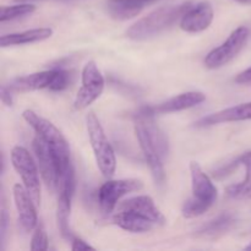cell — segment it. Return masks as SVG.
I'll return each mask as SVG.
<instances>
[{
	"label": "cell",
	"mask_w": 251,
	"mask_h": 251,
	"mask_svg": "<svg viewBox=\"0 0 251 251\" xmlns=\"http://www.w3.org/2000/svg\"><path fill=\"white\" fill-rule=\"evenodd\" d=\"M134 129L140 149L151 169L156 185L162 186L166 181L164 161L169 152L168 137L157 125L154 114L146 107L139 110L134 118Z\"/></svg>",
	"instance_id": "6da1fadb"
},
{
	"label": "cell",
	"mask_w": 251,
	"mask_h": 251,
	"mask_svg": "<svg viewBox=\"0 0 251 251\" xmlns=\"http://www.w3.org/2000/svg\"><path fill=\"white\" fill-rule=\"evenodd\" d=\"M113 222L131 233H146L166 225V217L149 195L127 199L118 205Z\"/></svg>",
	"instance_id": "7a4b0ae2"
},
{
	"label": "cell",
	"mask_w": 251,
	"mask_h": 251,
	"mask_svg": "<svg viewBox=\"0 0 251 251\" xmlns=\"http://www.w3.org/2000/svg\"><path fill=\"white\" fill-rule=\"evenodd\" d=\"M191 5L190 1H184L181 4L158 7L130 26L126 31V37L132 41H146L158 36L171 28L176 21H180Z\"/></svg>",
	"instance_id": "3957f363"
},
{
	"label": "cell",
	"mask_w": 251,
	"mask_h": 251,
	"mask_svg": "<svg viewBox=\"0 0 251 251\" xmlns=\"http://www.w3.org/2000/svg\"><path fill=\"white\" fill-rule=\"evenodd\" d=\"M190 174L193 195L184 202L181 215L185 218H196L210 210L217 200L218 191L198 162H190Z\"/></svg>",
	"instance_id": "277c9868"
},
{
	"label": "cell",
	"mask_w": 251,
	"mask_h": 251,
	"mask_svg": "<svg viewBox=\"0 0 251 251\" xmlns=\"http://www.w3.org/2000/svg\"><path fill=\"white\" fill-rule=\"evenodd\" d=\"M86 126L98 169L103 176L110 178L115 173L117 158L100 119L93 112H90L86 117Z\"/></svg>",
	"instance_id": "5b68a950"
},
{
	"label": "cell",
	"mask_w": 251,
	"mask_h": 251,
	"mask_svg": "<svg viewBox=\"0 0 251 251\" xmlns=\"http://www.w3.org/2000/svg\"><path fill=\"white\" fill-rule=\"evenodd\" d=\"M33 151L47 188L50 191H55L58 189L59 178L69 167L73 166V162L63 161L56 152L38 136L33 140Z\"/></svg>",
	"instance_id": "8992f818"
},
{
	"label": "cell",
	"mask_w": 251,
	"mask_h": 251,
	"mask_svg": "<svg viewBox=\"0 0 251 251\" xmlns=\"http://www.w3.org/2000/svg\"><path fill=\"white\" fill-rule=\"evenodd\" d=\"M22 118L36 131L37 136L43 140L44 142H47L63 161H71L69 142L66 141L60 130L53 123H50L46 118L41 117L31 109L24 110Z\"/></svg>",
	"instance_id": "52a82bcc"
},
{
	"label": "cell",
	"mask_w": 251,
	"mask_h": 251,
	"mask_svg": "<svg viewBox=\"0 0 251 251\" xmlns=\"http://www.w3.org/2000/svg\"><path fill=\"white\" fill-rule=\"evenodd\" d=\"M11 163L15 171L22 179L24 186L34 203H41V180H39V169L34 162L33 157L22 146H16L11 151Z\"/></svg>",
	"instance_id": "ba28073f"
},
{
	"label": "cell",
	"mask_w": 251,
	"mask_h": 251,
	"mask_svg": "<svg viewBox=\"0 0 251 251\" xmlns=\"http://www.w3.org/2000/svg\"><path fill=\"white\" fill-rule=\"evenodd\" d=\"M249 39V29L245 26L235 28L221 46L213 48L205 58V66L211 70L223 68L233 60L247 44Z\"/></svg>",
	"instance_id": "9c48e42d"
},
{
	"label": "cell",
	"mask_w": 251,
	"mask_h": 251,
	"mask_svg": "<svg viewBox=\"0 0 251 251\" xmlns=\"http://www.w3.org/2000/svg\"><path fill=\"white\" fill-rule=\"evenodd\" d=\"M58 206H56V221L58 228L64 239H70V211L71 201L75 193V171L74 166L69 167L59 178L58 184Z\"/></svg>",
	"instance_id": "30bf717a"
},
{
	"label": "cell",
	"mask_w": 251,
	"mask_h": 251,
	"mask_svg": "<svg viewBox=\"0 0 251 251\" xmlns=\"http://www.w3.org/2000/svg\"><path fill=\"white\" fill-rule=\"evenodd\" d=\"M105 86L104 76L95 61H88L81 74V88L74 100V109L82 110L97 100L103 93Z\"/></svg>",
	"instance_id": "8fae6325"
},
{
	"label": "cell",
	"mask_w": 251,
	"mask_h": 251,
	"mask_svg": "<svg viewBox=\"0 0 251 251\" xmlns=\"http://www.w3.org/2000/svg\"><path fill=\"white\" fill-rule=\"evenodd\" d=\"M144 183L139 179H119L108 180L103 184L98 193V202L103 215H110L117 208L118 202L123 196L134 191H140Z\"/></svg>",
	"instance_id": "7c38bea8"
},
{
	"label": "cell",
	"mask_w": 251,
	"mask_h": 251,
	"mask_svg": "<svg viewBox=\"0 0 251 251\" xmlns=\"http://www.w3.org/2000/svg\"><path fill=\"white\" fill-rule=\"evenodd\" d=\"M215 17L212 4L210 1L198 2L191 5L180 19V28L188 33H200L211 26Z\"/></svg>",
	"instance_id": "4fadbf2b"
},
{
	"label": "cell",
	"mask_w": 251,
	"mask_h": 251,
	"mask_svg": "<svg viewBox=\"0 0 251 251\" xmlns=\"http://www.w3.org/2000/svg\"><path fill=\"white\" fill-rule=\"evenodd\" d=\"M12 196H14L15 207H16L17 216H19V222L21 227L26 232H31L37 227V212L34 207V201L26 190L24 185L15 184L12 188Z\"/></svg>",
	"instance_id": "5bb4252c"
},
{
	"label": "cell",
	"mask_w": 251,
	"mask_h": 251,
	"mask_svg": "<svg viewBox=\"0 0 251 251\" xmlns=\"http://www.w3.org/2000/svg\"><path fill=\"white\" fill-rule=\"evenodd\" d=\"M206 100V96L199 91H191V92L181 93V95L172 97L164 102L159 103L152 107H146L152 114H169V113L180 112V110L189 109L199 105Z\"/></svg>",
	"instance_id": "9a60e30c"
},
{
	"label": "cell",
	"mask_w": 251,
	"mask_h": 251,
	"mask_svg": "<svg viewBox=\"0 0 251 251\" xmlns=\"http://www.w3.org/2000/svg\"><path fill=\"white\" fill-rule=\"evenodd\" d=\"M243 120H251V102L242 103V104L226 108V109L220 110V112L212 113V114L198 120L195 125L200 127H205L223 124V123L243 122Z\"/></svg>",
	"instance_id": "2e32d148"
},
{
	"label": "cell",
	"mask_w": 251,
	"mask_h": 251,
	"mask_svg": "<svg viewBox=\"0 0 251 251\" xmlns=\"http://www.w3.org/2000/svg\"><path fill=\"white\" fill-rule=\"evenodd\" d=\"M159 0H107L105 10L112 19L119 21L134 19L144 9Z\"/></svg>",
	"instance_id": "e0dca14e"
},
{
	"label": "cell",
	"mask_w": 251,
	"mask_h": 251,
	"mask_svg": "<svg viewBox=\"0 0 251 251\" xmlns=\"http://www.w3.org/2000/svg\"><path fill=\"white\" fill-rule=\"evenodd\" d=\"M54 77V69L46 71H39V73L31 74V75L20 76L14 78L6 86L11 92L16 93H26L32 91L38 90H48L51 81Z\"/></svg>",
	"instance_id": "ac0fdd59"
},
{
	"label": "cell",
	"mask_w": 251,
	"mask_h": 251,
	"mask_svg": "<svg viewBox=\"0 0 251 251\" xmlns=\"http://www.w3.org/2000/svg\"><path fill=\"white\" fill-rule=\"evenodd\" d=\"M51 36H53V29L49 27H41V28L27 29L24 32H17V33L5 34L0 38V44L2 48L11 46H24V44L46 41Z\"/></svg>",
	"instance_id": "d6986e66"
},
{
	"label": "cell",
	"mask_w": 251,
	"mask_h": 251,
	"mask_svg": "<svg viewBox=\"0 0 251 251\" xmlns=\"http://www.w3.org/2000/svg\"><path fill=\"white\" fill-rule=\"evenodd\" d=\"M237 223V218L232 213H223L215 220L203 225L198 230L196 235L205 239H216L229 232Z\"/></svg>",
	"instance_id": "ffe728a7"
},
{
	"label": "cell",
	"mask_w": 251,
	"mask_h": 251,
	"mask_svg": "<svg viewBox=\"0 0 251 251\" xmlns=\"http://www.w3.org/2000/svg\"><path fill=\"white\" fill-rule=\"evenodd\" d=\"M240 166L245 167V178L240 183L233 184L227 188V194L234 200L251 199V152H245L238 157Z\"/></svg>",
	"instance_id": "44dd1931"
},
{
	"label": "cell",
	"mask_w": 251,
	"mask_h": 251,
	"mask_svg": "<svg viewBox=\"0 0 251 251\" xmlns=\"http://www.w3.org/2000/svg\"><path fill=\"white\" fill-rule=\"evenodd\" d=\"M36 10V5L24 2V4L11 5V6H2L1 12H0V21L6 22L12 21V20L20 19L26 15H31Z\"/></svg>",
	"instance_id": "7402d4cb"
},
{
	"label": "cell",
	"mask_w": 251,
	"mask_h": 251,
	"mask_svg": "<svg viewBox=\"0 0 251 251\" xmlns=\"http://www.w3.org/2000/svg\"><path fill=\"white\" fill-rule=\"evenodd\" d=\"M74 81V73L71 70H66L63 68L54 69V77L48 90L51 92H61L69 88V86Z\"/></svg>",
	"instance_id": "603a6c76"
},
{
	"label": "cell",
	"mask_w": 251,
	"mask_h": 251,
	"mask_svg": "<svg viewBox=\"0 0 251 251\" xmlns=\"http://www.w3.org/2000/svg\"><path fill=\"white\" fill-rule=\"evenodd\" d=\"M31 250L33 251H44L48 250V235L46 230L39 226L36 227L33 233V237L31 240Z\"/></svg>",
	"instance_id": "cb8c5ba5"
},
{
	"label": "cell",
	"mask_w": 251,
	"mask_h": 251,
	"mask_svg": "<svg viewBox=\"0 0 251 251\" xmlns=\"http://www.w3.org/2000/svg\"><path fill=\"white\" fill-rule=\"evenodd\" d=\"M71 250L74 251H80V250H95V248L91 247L90 244H87V243L85 242V240L80 239V238H76V239H74L73 242V245H71Z\"/></svg>",
	"instance_id": "d4e9b609"
},
{
	"label": "cell",
	"mask_w": 251,
	"mask_h": 251,
	"mask_svg": "<svg viewBox=\"0 0 251 251\" xmlns=\"http://www.w3.org/2000/svg\"><path fill=\"white\" fill-rule=\"evenodd\" d=\"M0 221H1V243L4 244L5 234H6V230H7V222H9L6 210H5L4 207L1 208V217H0Z\"/></svg>",
	"instance_id": "484cf974"
},
{
	"label": "cell",
	"mask_w": 251,
	"mask_h": 251,
	"mask_svg": "<svg viewBox=\"0 0 251 251\" xmlns=\"http://www.w3.org/2000/svg\"><path fill=\"white\" fill-rule=\"evenodd\" d=\"M235 82L237 83H249L251 82V66L247 70H244L243 73L238 74L237 77H235Z\"/></svg>",
	"instance_id": "4316f807"
},
{
	"label": "cell",
	"mask_w": 251,
	"mask_h": 251,
	"mask_svg": "<svg viewBox=\"0 0 251 251\" xmlns=\"http://www.w3.org/2000/svg\"><path fill=\"white\" fill-rule=\"evenodd\" d=\"M12 93L6 86H2L1 87V100L4 104L6 105H12Z\"/></svg>",
	"instance_id": "83f0119b"
},
{
	"label": "cell",
	"mask_w": 251,
	"mask_h": 251,
	"mask_svg": "<svg viewBox=\"0 0 251 251\" xmlns=\"http://www.w3.org/2000/svg\"><path fill=\"white\" fill-rule=\"evenodd\" d=\"M234 1L239 2V4H243V5H251V0H234Z\"/></svg>",
	"instance_id": "f1b7e54d"
},
{
	"label": "cell",
	"mask_w": 251,
	"mask_h": 251,
	"mask_svg": "<svg viewBox=\"0 0 251 251\" xmlns=\"http://www.w3.org/2000/svg\"><path fill=\"white\" fill-rule=\"evenodd\" d=\"M17 1H37V0H17Z\"/></svg>",
	"instance_id": "f546056e"
},
{
	"label": "cell",
	"mask_w": 251,
	"mask_h": 251,
	"mask_svg": "<svg viewBox=\"0 0 251 251\" xmlns=\"http://www.w3.org/2000/svg\"><path fill=\"white\" fill-rule=\"evenodd\" d=\"M245 250H251V243H250V244H249V245H248V247H247V248H245Z\"/></svg>",
	"instance_id": "4dcf8cb0"
}]
</instances>
